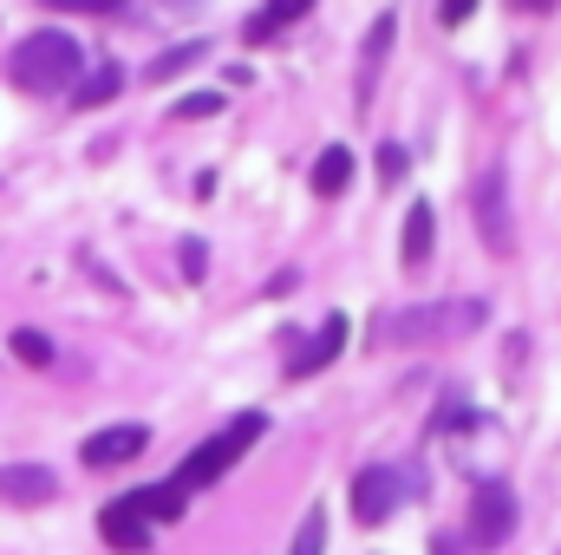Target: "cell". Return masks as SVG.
<instances>
[{"label":"cell","instance_id":"obj_19","mask_svg":"<svg viewBox=\"0 0 561 555\" xmlns=\"http://www.w3.org/2000/svg\"><path fill=\"white\" fill-rule=\"evenodd\" d=\"M13 360L20 366H53V340L39 327H13Z\"/></svg>","mask_w":561,"mask_h":555},{"label":"cell","instance_id":"obj_17","mask_svg":"<svg viewBox=\"0 0 561 555\" xmlns=\"http://www.w3.org/2000/svg\"><path fill=\"white\" fill-rule=\"evenodd\" d=\"M203 53H209V39H183V46H170V53H157L144 79H150V86H163V79H176L183 66H203Z\"/></svg>","mask_w":561,"mask_h":555},{"label":"cell","instance_id":"obj_6","mask_svg":"<svg viewBox=\"0 0 561 555\" xmlns=\"http://www.w3.org/2000/svg\"><path fill=\"white\" fill-rule=\"evenodd\" d=\"M510 536H516V490L510 484H477L470 490V543L503 550Z\"/></svg>","mask_w":561,"mask_h":555},{"label":"cell","instance_id":"obj_20","mask_svg":"<svg viewBox=\"0 0 561 555\" xmlns=\"http://www.w3.org/2000/svg\"><path fill=\"white\" fill-rule=\"evenodd\" d=\"M405 163H412V150H405L399 138L379 144V177H386V183H392V177H405Z\"/></svg>","mask_w":561,"mask_h":555},{"label":"cell","instance_id":"obj_3","mask_svg":"<svg viewBox=\"0 0 561 555\" xmlns=\"http://www.w3.org/2000/svg\"><path fill=\"white\" fill-rule=\"evenodd\" d=\"M470 327H483V301H424L405 314H386L379 340L386 347H431V340H457Z\"/></svg>","mask_w":561,"mask_h":555},{"label":"cell","instance_id":"obj_22","mask_svg":"<svg viewBox=\"0 0 561 555\" xmlns=\"http://www.w3.org/2000/svg\"><path fill=\"white\" fill-rule=\"evenodd\" d=\"M176 262H183V275H190V281L209 275V249H203V242H183V249H176Z\"/></svg>","mask_w":561,"mask_h":555},{"label":"cell","instance_id":"obj_12","mask_svg":"<svg viewBox=\"0 0 561 555\" xmlns=\"http://www.w3.org/2000/svg\"><path fill=\"white\" fill-rule=\"evenodd\" d=\"M125 92V72L118 66H92V72H79V86H72V112H99V105H112Z\"/></svg>","mask_w":561,"mask_h":555},{"label":"cell","instance_id":"obj_1","mask_svg":"<svg viewBox=\"0 0 561 555\" xmlns=\"http://www.w3.org/2000/svg\"><path fill=\"white\" fill-rule=\"evenodd\" d=\"M79 72H85V53H79V39L59 33V26L26 33V39L13 46V59H7V79H13L20 92H72Z\"/></svg>","mask_w":561,"mask_h":555},{"label":"cell","instance_id":"obj_8","mask_svg":"<svg viewBox=\"0 0 561 555\" xmlns=\"http://www.w3.org/2000/svg\"><path fill=\"white\" fill-rule=\"evenodd\" d=\"M0 497L20 503V510H39V503L59 497V477H53L46 464H7V471H0Z\"/></svg>","mask_w":561,"mask_h":555},{"label":"cell","instance_id":"obj_2","mask_svg":"<svg viewBox=\"0 0 561 555\" xmlns=\"http://www.w3.org/2000/svg\"><path fill=\"white\" fill-rule=\"evenodd\" d=\"M262 438H268V418H262V412L229 418L216 438H203V444H196V451L176 464V477H170V484H176V497H196V490L222 484V477H229V471H236V464H242V457L262 444Z\"/></svg>","mask_w":561,"mask_h":555},{"label":"cell","instance_id":"obj_7","mask_svg":"<svg viewBox=\"0 0 561 555\" xmlns=\"http://www.w3.org/2000/svg\"><path fill=\"white\" fill-rule=\"evenodd\" d=\"M144 444H150V424H105V431H92L85 444H79V457L92 464V471H118V464H131Z\"/></svg>","mask_w":561,"mask_h":555},{"label":"cell","instance_id":"obj_16","mask_svg":"<svg viewBox=\"0 0 561 555\" xmlns=\"http://www.w3.org/2000/svg\"><path fill=\"white\" fill-rule=\"evenodd\" d=\"M431 223H437V216H431V203H412V216H405V242H399V249H405V269H424V262H431Z\"/></svg>","mask_w":561,"mask_h":555},{"label":"cell","instance_id":"obj_15","mask_svg":"<svg viewBox=\"0 0 561 555\" xmlns=\"http://www.w3.org/2000/svg\"><path fill=\"white\" fill-rule=\"evenodd\" d=\"M386 46H392V13H379V20H373V33H366V53H359V99H373Z\"/></svg>","mask_w":561,"mask_h":555},{"label":"cell","instance_id":"obj_18","mask_svg":"<svg viewBox=\"0 0 561 555\" xmlns=\"http://www.w3.org/2000/svg\"><path fill=\"white\" fill-rule=\"evenodd\" d=\"M327 550V510L313 503L307 517H300V530H294V543H287V555H320Z\"/></svg>","mask_w":561,"mask_h":555},{"label":"cell","instance_id":"obj_4","mask_svg":"<svg viewBox=\"0 0 561 555\" xmlns=\"http://www.w3.org/2000/svg\"><path fill=\"white\" fill-rule=\"evenodd\" d=\"M470 209H477V229H483V249L490 256H510L516 249V216H510V183H503V170L490 163L477 183H470Z\"/></svg>","mask_w":561,"mask_h":555},{"label":"cell","instance_id":"obj_11","mask_svg":"<svg viewBox=\"0 0 561 555\" xmlns=\"http://www.w3.org/2000/svg\"><path fill=\"white\" fill-rule=\"evenodd\" d=\"M125 503L138 510L150 530H157V523H176V517L190 510V497H176V484H144V490H125Z\"/></svg>","mask_w":561,"mask_h":555},{"label":"cell","instance_id":"obj_13","mask_svg":"<svg viewBox=\"0 0 561 555\" xmlns=\"http://www.w3.org/2000/svg\"><path fill=\"white\" fill-rule=\"evenodd\" d=\"M294 20H307V7H300V0H280V7H255V13L242 20V39H249V46H262V39H275L280 26H294Z\"/></svg>","mask_w":561,"mask_h":555},{"label":"cell","instance_id":"obj_9","mask_svg":"<svg viewBox=\"0 0 561 555\" xmlns=\"http://www.w3.org/2000/svg\"><path fill=\"white\" fill-rule=\"evenodd\" d=\"M99 536H105V543H112L118 555H144L157 530H150V523H144L138 510H131V503L118 497V503H105V510H99Z\"/></svg>","mask_w":561,"mask_h":555},{"label":"cell","instance_id":"obj_21","mask_svg":"<svg viewBox=\"0 0 561 555\" xmlns=\"http://www.w3.org/2000/svg\"><path fill=\"white\" fill-rule=\"evenodd\" d=\"M209 112H222V92H190V99H176V118H209Z\"/></svg>","mask_w":561,"mask_h":555},{"label":"cell","instance_id":"obj_14","mask_svg":"<svg viewBox=\"0 0 561 555\" xmlns=\"http://www.w3.org/2000/svg\"><path fill=\"white\" fill-rule=\"evenodd\" d=\"M346 177H353V150H346V144H327V150L313 157V196H340Z\"/></svg>","mask_w":561,"mask_h":555},{"label":"cell","instance_id":"obj_10","mask_svg":"<svg viewBox=\"0 0 561 555\" xmlns=\"http://www.w3.org/2000/svg\"><path fill=\"white\" fill-rule=\"evenodd\" d=\"M340 347H346V314H327V320H320V333H313V347H300V353L287 360V380H307V373L333 366V360H340Z\"/></svg>","mask_w":561,"mask_h":555},{"label":"cell","instance_id":"obj_5","mask_svg":"<svg viewBox=\"0 0 561 555\" xmlns=\"http://www.w3.org/2000/svg\"><path fill=\"white\" fill-rule=\"evenodd\" d=\"M399 503H405V477H399L392 464H366V471L353 477V523H359V530L392 523Z\"/></svg>","mask_w":561,"mask_h":555}]
</instances>
